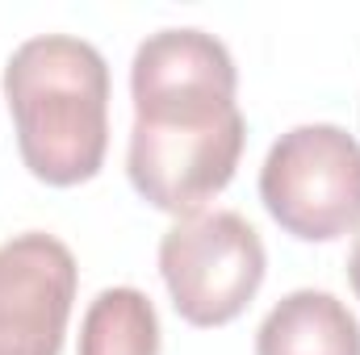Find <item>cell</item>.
I'll return each instance as SVG.
<instances>
[{
  "instance_id": "obj_4",
  "label": "cell",
  "mask_w": 360,
  "mask_h": 355,
  "mask_svg": "<svg viewBox=\"0 0 360 355\" xmlns=\"http://www.w3.org/2000/svg\"><path fill=\"white\" fill-rule=\"evenodd\" d=\"M269 251L260 230L235 213H193L160 239V276L188 326L214 330L235 322L260 293Z\"/></svg>"
},
{
  "instance_id": "obj_1",
  "label": "cell",
  "mask_w": 360,
  "mask_h": 355,
  "mask_svg": "<svg viewBox=\"0 0 360 355\" xmlns=\"http://www.w3.org/2000/svg\"><path fill=\"white\" fill-rule=\"evenodd\" d=\"M130 96L126 176L134 192L172 217L201 213L235 180L248 142L226 42L197 25L147 34L130 63Z\"/></svg>"
},
{
  "instance_id": "obj_8",
  "label": "cell",
  "mask_w": 360,
  "mask_h": 355,
  "mask_svg": "<svg viewBox=\"0 0 360 355\" xmlns=\"http://www.w3.org/2000/svg\"><path fill=\"white\" fill-rule=\"evenodd\" d=\"M348 284H352V293H356V301H360V234H356V243H352V255H348Z\"/></svg>"
},
{
  "instance_id": "obj_7",
  "label": "cell",
  "mask_w": 360,
  "mask_h": 355,
  "mask_svg": "<svg viewBox=\"0 0 360 355\" xmlns=\"http://www.w3.org/2000/svg\"><path fill=\"white\" fill-rule=\"evenodd\" d=\"M164 330L160 314L147 293L130 284L101 288L80 322V351L76 355H160Z\"/></svg>"
},
{
  "instance_id": "obj_5",
  "label": "cell",
  "mask_w": 360,
  "mask_h": 355,
  "mask_svg": "<svg viewBox=\"0 0 360 355\" xmlns=\"http://www.w3.org/2000/svg\"><path fill=\"white\" fill-rule=\"evenodd\" d=\"M80 267L63 239L25 230L0 243V355H59Z\"/></svg>"
},
{
  "instance_id": "obj_6",
  "label": "cell",
  "mask_w": 360,
  "mask_h": 355,
  "mask_svg": "<svg viewBox=\"0 0 360 355\" xmlns=\"http://www.w3.org/2000/svg\"><path fill=\"white\" fill-rule=\"evenodd\" d=\"M256 355H360V322L335 293L293 288L260 322Z\"/></svg>"
},
{
  "instance_id": "obj_3",
  "label": "cell",
  "mask_w": 360,
  "mask_h": 355,
  "mask_svg": "<svg viewBox=\"0 0 360 355\" xmlns=\"http://www.w3.org/2000/svg\"><path fill=\"white\" fill-rule=\"evenodd\" d=\"M260 201L297 243H335L360 226V138L331 121H306L272 142Z\"/></svg>"
},
{
  "instance_id": "obj_2",
  "label": "cell",
  "mask_w": 360,
  "mask_h": 355,
  "mask_svg": "<svg viewBox=\"0 0 360 355\" xmlns=\"http://www.w3.org/2000/svg\"><path fill=\"white\" fill-rule=\"evenodd\" d=\"M4 100L30 176L72 188L101 172L109 151V63L72 34L25 38L4 63Z\"/></svg>"
}]
</instances>
